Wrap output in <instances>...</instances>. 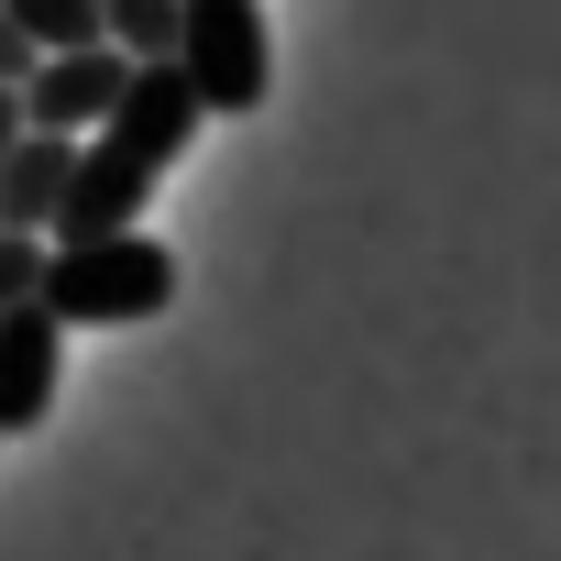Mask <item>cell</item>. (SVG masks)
Returning a JSON list of instances; mask_svg holds the SVG:
<instances>
[{
  "label": "cell",
  "instance_id": "obj_1",
  "mask_svg": "<svg viewBox=\"0 0 561 561\" xmlns=\"http://www.w3.org/2000/svg\"><path fill=\"white\" fill-rule=\"evenodd\" d=\"M198 89L176 78V56H133V78H122V100L78 133V165H67V198H56V220H45V242H89V231H122V220H144V198L165 187V165L198 144Z\"/></svg>",
  "mask_w": 561,
  "mask_h": 561
},
{
  "label": "cell",
  "instance_id": "obj_4",
  "mask_svg": "<svg viewBox=\"0 0 561 561\" xmlns=\"http://www.w3.org/2000/svg\"><path fill=\"white\" fill-rule=\"evenodd\" d=\"M56 375H67V320L45 298H12L0 309V440L56 419Z\"/></svg>",
  "mask_w": 561,
  "mask_h": 561
},
{
  "label": "cell",
  "instance_id": "obj_6",
  "mask_svg": "<svg viewBox=\"0 0 561 561\" xmlns=\"http://www.w3.org/2000/svg\"><path fill=\"white\" fill-rule=\"evenodd\" d=\"M67 165H78V133L23 122V144L0 154V220H12V231H45V220H56V198H67Z\"/></svg>",
  "mask_w": 561,
  "mask_h": 561
},
{
  "label": "cell",
  "instance_id": "obj_3",
  "mask_svg": "<svg viewBox=\"0 0 561 561\" xmlns=\"http://www.w3.org/2000/svg\"><path fill=\"white\" fill-rule=\"evenodd\" d=\"M176 78L198 89L209 122H253L275 100V45H264V0H176V34H165Z\"/></svg>",
  "mask_w": 561,
  "mask_h": 561
},
{
  "label": "cell",
  "instance_id": "obj_11",
  "mask_svg": "<svg viewBox=\"0 0 561 561\" xmlns=\"http://www.w3.org/2000/svg\"><path fill=\"white\" fill-rule=\"evenodd\" d=\"M12 144H23V89L0 78V154H12Z\"/></svg>",
  "mask_w": 561,
  "mask_h": 561
},
{
  "label": "cell",
  "instance_id": "obj_2",
  "mask_svg": "<svg viewBox=\"0 0 561 561\" xmlns=\"http://www.w3.org/2000/svg\"><path fill=\"white\" fill-rule=\"evenodd\" d=\"M34 298H45L67 331H144V320L176 309V253H165L144 220L89 231V242H45Z\"/></svg>",
  "mask_w": 561,
  "mask_h": 561
},
{
  "label": "cell",
  "instance_id": "obj_7",
  "mask_svg": "<svg viewBox=\"0 0 561 561\" xmlns=\"http://www.w3.org/2000/svg\"><path fill=\"white\" fill-rule=\"evenodd\" d=\"M0 12L23 23L34 56H56V45H100V0H0Z\"/></svg>",
  "mask_w": 561,
  "mask_h": 561
},
{
  "label": "cell",
  "instance_id": "obj_10",
  "mask_svg": "<svg viewBox=\"0 0 561 561\" xmlns=\"http://www.w3.org/2000/svg\"><path fill=\"white\" fill-rule=\"evenodd\" d=\"M23 67H34V45H23V23H12V12H0V78L23 89Z\"/></svg>",
  "mask_w": 561,
  "mask_h": 561
},
{
  "label": "cell",
  "instance_id": "obj_9",
  "mask_svg": "<svg viewBox=\"0 0 561 561\" xmlns=\"http://www.w3.org/2000/svg\"><path fill=\"white\" fill-rule=\"evenodd\" d=\"M34 275H45V231H12V220H0V309L34 298Z\"/></svg>",
  "mask_w": 561,
  "mask_h": 561
},
{
  "label": "cell",
  "instance_id": "obj_8",
  "mask_svg": "<svg viewBox=\"0 0 561 561\" xmlns=\"http://www.w3.org/2000/svg\"><path fill=\"white\" fill-rule=\"evenodd\" d=\"M100 34H111L122 56H165V34H176V0H100Z\"/></svg>",
  "mask_w": 561,
  "mask_h": 561
},
{
  "label": "cell",
  "instance_id": "obj_5",
  "mask_svg": "<svg viewBox=\"0 0 561 561\" xmlns=\"http://www.w3.org/2000/svg\"><path fill=\"white\" fill-rule=\"evenodd\" d=\"M122 78H133V56L100 34V45H56V56H34L23 67V122H45V133H89L111 100H122Z\"/></svg>",
  "mask_w": 561,
  "mask_h": 561
}]
</instances>
